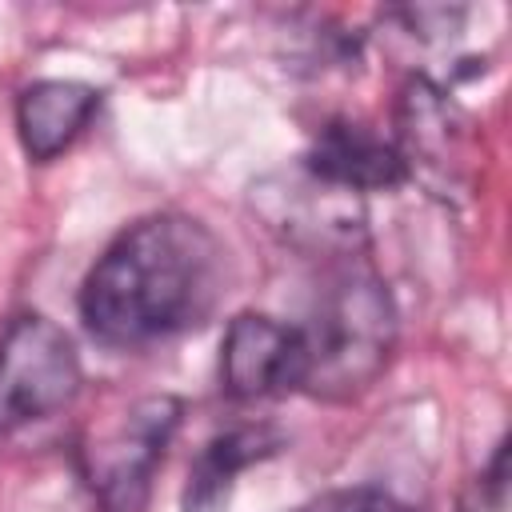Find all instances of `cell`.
<instances>
[{
	"instance_id": "7c38bea8",
	"label": "cell",
	"mask_w": 512,
	"mask_h": 512,
	"mask_svg": "<svg viewBox=\"0 0 512 512\" xmlns=\"http://www.w3.org/2000/svg\"><path fill=\"white\" fill-rule=\"evenodd\" d=\"M344 504H348V492H328V496H320L312 504H300L292 512H344Z\"/></svg>"
},
{
	"instance_id": "30bf717a",
	"label": "cell",
	"mask_w": 512,
	"mask_h": 512,
	"mask_svg": "<svg viewBox=\"0 0 512 512\" xmlns=\"http://www.w3.org/2000/svg\"><path fill=\"white\" fill-rule=\"evenodd\" d=\"M480 512H508V448L496 444V456L480 480Z\"/></svg>"
},
{
	"instance_id": "52a82bcc",
	"label": "cell",
	"mask_w": 512,
	"mask_h": 512,
	"mask_svg": "<svg viewBox=\"0 0 512 512\" xmlns=\"http://www.w3.org/2000/svg\"><path fill=\"white\" fill-rule=\"evenodd\" d=\"M100 108V92L80 80H36L16 100V128L32 160L60 156Z\"/></svg>"
},
{
	"instance_id": "9c48e42d",
	"label": "cell",
	"mask_w": 512,
	"mask_h": 512,
	"mask_svg": "<svg viewBox=\"0 0 512 512\" xmlns=\"http://www.w3.org/2000/svg\"><path fill=\"white\" fill-rule=\"evenodd\" d=\"M468 120L460 116V108H452V100L432 88L428 80H416L404 92V148L400 160L404 168H412L416 160H424L428 168H448L460 164L464 140H468Z\"/></svg>"
},
{
	"instance_id": "ba28073f",
	"label": "cell",
	"mask_w": 512,
	"mask_h": 512,
	"mask_svg": "<svg viewBox=\"0 0 512 512\" xmlns=\"http://www.w3.org/2000/svg\"><path fill=\"white\" fill-rule=\"evenodd\" d=\"M280 444H284V436L276 428H264V424L260 428H232V432L212 436L204 444V452L196 456V464L188 468L180 512H224L236 476L248 464L272 456Z\"/></svg>"
},
{
	"instance_id": "6da1fadb",
	"label": "cell",
	"mask_w": 512,
	"mask_h": 512,
	"mask_svg": "<svg viewBox=\"0 0 512 512\" xmlns=\"http://www.w3.org/2000/svg\"><path fill=\"white\" fill-rule=\"evenodd\" d=\"M224 252L184 212H152L128 224L88 268L80 320L112 348H140L200 324L220 296Z\"/></svg>"
},
{
	"instance_id": "7a4b0ae2",
	"label": "cell",
	"mask_w": 512,
	"mask_h": 512,
	"mask_svg": "<svg viewBox=\"0 0 512 512\" xmlns=\"http://www.w3.org/2000/svg\"><path fill=\"white\" fill-rule=\"evenodd\" d=\"M300 332V388L324 400L364 392L388 364L396 344V304L380 276L340 272Z\"/></svg>"
},
{
	"instance_id": "5b68a950",
	"label": "cell",
	"mask_w": 512,
	"mask_h": 512,
	"mask_svg": "<svg viewBox=\"0 0 512 512\" xmlns=\"http://www.w3.org/2000/svg\"><path fill=\"white\" fill-rule=\"evenodd\" d=\"M224 388L236 400H260L300 388V332L264 312H240L220 344Z\"/></svg>"
},
{
	"instance_id": "8fae6325",
	"label": "cell",
	"mask_w": 512,
	"mask_h": 512,
	"mask_svg": "<svg viewBox=\"0 0 512 512\" xmlns=\"http://www.w3.org/2000/svg\"><path fill=\"white\" fill-rule=\"evenodd\" d=\"M344 512H412V508L400 504V500L388 496V492H376V488H352Z\"/></svg>"
},
{
	"instance_id": "277c9868",
	"label": "cell",
	"mask_w": 512,
	"mask_h": 512,
	"mask_svg": "<svg viewBox=\"0 0 512 512\" xmlns=\"http://www.w3.org/2000/svg\"><path fill=\"white\" fill-rule=\"evenodd\" d=\"M184 404L176 396L136 400L96 444L88 448V480L104 512H140L148 496L152 468L160 464Z\"/></svg>"
},
{
	"instance_id": "3957f363",
	"label": "cell",
	"mask_w": 512,
	"mask_h": 512,
	"mask_svg": "<svg viewBox=\"0 0 512 512\" xmlns=\"http://www.w3.org/2000/svg\"><path fill=\"white\" fill-rule=\"evenodd\" d=\"M80 392V356L64 328L28 312L0 336V432L48 420Z\"/></svg>"
},
{
	"instance_id": "8992f818",
	"label": "cell",
	"mask_w": 512,
	"mask_h": 512,
	"mask_svg": "<svg viewBox=\"0 0 512 512\" xmlns=\"http://www.w3.org/2000/svg\"><path fill=\"white\" fill-rule=\"evenodd\" d=\"M304 168L308 176L332 188H344V192H376V188H396L408 180L400 148L352 120L324 124L312 140Z\"/></svg>"
}]
</instances>
